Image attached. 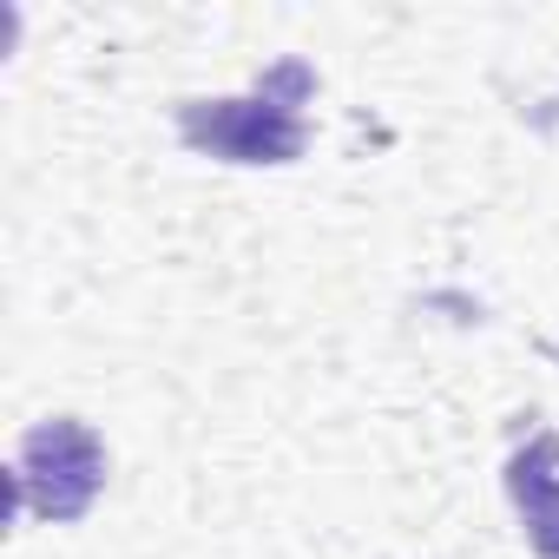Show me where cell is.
<instances>
[{
  "instance_id": "6da1fadb",
  "label": "cell",
  "mask_w": 559,
  "mask_h": 559,
  "mask_svg": "<svg viewBox=\"0 0 559 559\" xmlns=\"http://www.w3.org/2000/svg\"><path fill=\"white\" fill-rule=\"evenodd\" d=\"M304 93H310V67L284 60L250 99H191V106H178V139L211 152V158H230V165H290L310 145Z\"/></svg>"
},
{
  "instance_id": "7a4b0ae2",
  "label": "cell",
  "mask_w": 559,
  "mask_h": 559,
  "mask_svg": "<svg viewBox=\"0 0 559 559\" xmlns=\"http://www.w3.org/2000/svg\"><path fill=\"white\" fill-rule=\"evenodd\" d=\"M106 487V448L86 421H40L14 454V493L40 520H80Z\"/></svg>"
},
{
  "instance_id": "3957f363",
  "label": "cell",
  "mask_w": 559,
  "mask_h": 559,
  "mask_svg": "<svg viewBox=\"0 0 559 559\" xmlns=\"http://www.w3.org/2000/svg\"><path fill=\"white\" fill-rule=\"evenodd\" d=\"M507 493L520 507V526L533 539L539 559H559V435H533L513 461H507Z\"/></svg>"
}]
</instances>
